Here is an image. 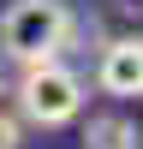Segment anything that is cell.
Instances as JSON below:
<instances>
[{
  "instance_id": "cell-1",
  "label": "cell",
  "mask_w": 143,
  "mask_h": 149,
  "mask_svg": "<svg viewBox=\"0 0 143 149\" xmlns=\"http://www.w3.org/2000/svg\"><path fill=\"white\" fill-rule=\"evenodd\" d=\"M72 36H78L72 0H6V12H0V60H12L18 72L60 60Z\"/></svg>"
},
{
  "instance_id": "cell-2",
  "label": "cell",
  "mask_w": 143,
  "mask_h": 149,
  "mask_svg": "<svg viewBox=\"0 0 143 149\" xmlns=\"http://www.w3.org/2000/svg\"><path fill=\"white\" fill-rule=\"evenodd\" d=\"M83 102H90V90H83V78L66 60L24 66L18 84H12V107H18V119L36 125V131H60V125H72V119H83Z\"/></svg>"
},
{
  "instance_id": "cell-3",
  "label": "cell",
  "mask_w": 143,
  "mask_h": 149,
  "mask_svg": "<svg viewBox=\"0 0 143 149\" xmlns=\"http://www.w3.org/2000/svg\"><path fill=\"white\" fill-rule=\"evenodd\" d=\"M95 90L113 102H137L143 95V36H113L95 54Z\"/></svg>"
},
{
  "instance_id": "cell-4",
  "label": "cell",
  "mask_w": 143,
  "mask_h": 149,
  "mask_svg": "<svg viewBox=\"0 0 143 149\" xmlns=\"http://www.w3.org/2000/svg\"><path fill=\"white\" fill-rule=\"evenodd\" d=\"M83 149H137V125L125 113H95L83 125Z\"/></svg>"
},
{
  "instance_id": "cell-5",
  "label": "cell",
  "mask_w": 143,
  "mask_h": 149,
  "mask_svg": "<svg viewBox=\"0 0 143 149\" xmlns=\"http://www.w3.org/2000/svg\"><path fill=\"white\" fill-rule=\"evenodd\" d=\"M18 137H24V119H12L6 102H0V149H18Z\"/></svg>"
},
{
  "instance_id": "cell-6",
  "label": "cell",
  "mask_w": 143,
  "mask_h": 149,
  "mask_svg": "<svg viewBox=\"0 0 143 149\" xmlns=\"http://www.w3.org/2000/svg\"><path fill=\"white\" fill-rule=\"evenodd\" d=\"M107 12L113 18H143V0H107Z\"/></svg>"
},
{
  "instance_id": "cell-7",
  "label": "cell",
  "mask_w": 143,
  "mask_h": 149,
  "mask_svg": "<svg viewBox=\"0 0 143 149\" xmlns=\"http://www.w3.org/2000/svg\"><path fill=\"white\" fill-rule=\"evenodd\" d=\"M6 95H12V90H6V78H0V102H6Z\"/></svg>"
},
{
  "instance_id": "cell-8",
  "label": "cell",
  "mask_w": 143,
  "mask_h": 149,
  "mask_svg": "<svg viewBox=\"0 0 143 149\" xmlns=\"http://www.w3.org/2000/svg\"><path fill=\"white\" fill-rule=\"evenodd\" d=\"M137 149H143V131H137Z\"/></svg>"
}]
</instances>
